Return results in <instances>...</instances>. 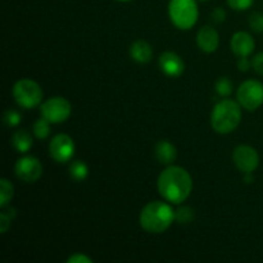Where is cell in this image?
<instances>
[{
	"instance_id": "obj_1",
	"label": "cell",
	"mask_w": 263,
	"mask_h": 263,
	"mask_svg": "<svg viewBox=\"0 0 263 263\" xmlns=\"http://www.w3.org/2000/svg\"><path fill=\"white\" fill-rule=\"evenodd\" d=\"M157 187L164 200L179 205L192 194L193 179L184 167L170 164L159 174Z\"/></svg>"
},
{
	"instance_id": "obj_2",
	"label": "cell",
	"mask_w": 263,
	"mask_h": 263,
	"mask_svg": "<svg viewBox=\"0 0 263 263\" xmlns=\"http://www.w3.org/2000/svg\"><path fill=\"white\" fill-rule=\"evenodd\" d=\"M176 220V211L170 203L153 200L145 204L139 216L141 229L149 234H162L171 228Z\"/></svg>"
},
{
	"instance_id": "obj_3",
	"label": "cell",
	"mask_w": 263,
	"mask_h": 263,
	"mask_svg": "<svg viewBox=\"0 0 263 263\" xmlns=\"http://www.w3.org/2000/svg\"><path fill=\"white\" fill-rule=\"evenodd\" d=\"M241 122V105L231 99L216 103L211 113V126L221 135L233 133Z\"/></svg>"
},
{
	"instance_id": "obj_4",
	"label": "cell",
	"mask_w": 263,
	"mask_h": 263,
	"mask_svg": "<svg viewBox=\"0 0 263 263\" xmlns=\"http://www.w3.org/2000/svg\"><path fill=\"white\" fill-rule=\"evenodd\" d=\"M168 15L176 28L182 31L192 30L199 18L197 0H170Z\"/></svg>"
},
{
	"instance_id": "obj_5",
	"label": "cell",
	"mask_w": 263,
	"mask_h": 263,
	"mask_svg": "<svg viewBox=\"0 0 263 263\" xmlns=\"http://www.w3.org/2000/svg\"><path fill=\"white\" fill-rule=\"evenodd\" d=\"M13 98L21 108L32 109L41 105L44 91L40 85L31 79H21L13 86Z\"/></svg>"
},
{
	"instance_id": "obj_6",
	"label": "cell",
	"mask_w": 263,
	"mask_h": 263,
	"mask_svg": "<svg viewBox=\"0 0 263 263\" xmlns=\"http://www.w3.org/2000/svg\"><path fill=\"white\" fill-rule=\"evenodd\" d=\"M236 99L241 108L248 112H254L263 104V84L258 80L241 82L236 91Z\"/></svg>"
},
{
	"instance_id": "obj_7",
	"label": "cell",
	"mask_w": 263,
	"mask_h": 263,
	"mask_svg": "<svg viewBox=\"0 0 263 263\" xmlns=\"http://www.w3.org/2000/svg\"><path fill=\"white\" fill-rule=\"evenodd\" d=\"M40 113L51 125H59L66 122L72 115V105L66 98L51 97L41 103Z\"/></svg>"
},
{
	"instance_id": "obj_8",
	"label": "cell",
	"mask_w": 263,
	"mask_h": 263,
	"mask_svg": "<svg viewBox=\"0 0 263 263\" xmlns=\"http://www.w3.org/2000/svg\"><path fill=\"white\" fill-rule=\"evenodd\" d=\"M76 145L73 139L67 134H57L49 143V154L57 163H67L74 156Z\"/></svg>"
},
{
	"instance_id": "obj_9",
	"label": "cell",
	"mask_w": 263,
	"mask_h": 263,
	"mask_svg": "<svg viewBox=\"0 0 263 263\" xmlns=\"http://www.w3.org/2000/svg\"><path fill=\"white\" fill-rule=\"evenodd\" d=\"M233 162L236 168L243 174H253L259 166V154L253 146L241 144L233 152Z\"/></svg>"
},
{
	"instance_id": "obj_10",
	"label": "cell",
	"mask_w": 263,
	"mask_h": 263,
	"mask_svg": "<svg viewBox=\"0 0 263 263\" xmlns=\"http://www.w3.org/2000/svg\"><path fill=\"white\" fill-rule=\"evenodd\" d=\"M15 176L23 182L33 184L43 175V164L36 157L23 156L17 159L14 166Z\"/></svg>"
},
{
	"instance_id": "obj_11",
	"label": "cell",
	"mask_w": 263,
	"mask_h": 263,
	"mask_svg": "<svg viewBox=\"0 0 263 263\" xmlns=\"http://www.w3.org/2000/svg\"><path fill=\"white\" fill-rule=\"evenodd\" d=\"M158 64L161 71L166 76L176 79L185 72V62L181 57L175 51H164L159 55Z\"/></svg>"
},
{
	"instance_id": "obj_12",
	"label": "cell",
	"mask_w": 263,
	"mask_h": 263,
	"mask_svg": "<svg viewBox=\"0 0 263 263\" xmlns=\"http://www.w3.org/2000/svg\"><path fill=\"white\" fill-rule=\"evenodd\" d=\"M197 45L203 53H215L220 46V33L212 26H203L197 33Z\"/></svg>"
},
{
	"instance_id": "obj_13",
	"label": "cell",
	"mask_w": 263,
	"mask_h": 263,
	"mask_svg": "<svg viewBox=\"0 0 263 263\" xmlns=\"http://www.w3.org/2000/svg\"><path fill=\"white\" fill-rule=\"evenodd\" d=\"M230 46L233 53L239 58L249 57L253 54L254 49H256V41L251 33L246 32V31H239V32L234 33L231 37Z\"/></svg>"
},
{
	"instance_id": "obj_14",
	"label": "cell",
	"mask_w": 263,
	"mask_h": 263,
	"mask_svg": "<svg viewBox=\"0 0 263 263\" xmlns=\"http://www.w3.org/2000/svg\"><path fill=\"white\" fill-rule=\"evenodd\" d=\"M154 154H156V158L158 159L159 163L166 164H174V162L177 158V149L171 141L168 140H159L156 144V148H154Z\"/></svg>"
},
{
	"instance_id": "obj_15",
	"label": "cell",
	"mask_w": 263,
	"mask_h": 263,
	"mask_svg": "<svg viewBox=\"0 0 263 263\" xmlns=\"http://www.w3.org/2000/svg\"><path fill=\"white\" fill-rule=\"evenodd\" d=\"M130 57L136 63H149L153 58V49L145 40H136L130 46Z\"/></svg>"
},
{
	"instance_id": "obj_16",
	"label": "cell",
	"mask_w": 263,
	"mask_h": 263,
	"mask_svg": "<svg viewBox=\"0 0 263 263\" xmlns=\"http://www.w3.org/2000/svg\"><path fill=\"white\" fill-rule=\"evenodd\" d=\"M10 143H12L13 148L18 152V153H27L31 148H32V136L25 128H20V130L14 131L10 139Z\"/></svg>"
},
{
	"instance_id": "obj_17",
	"label": "cell",
	"mask_w": 263,
	"mask_h": 263,
	"mask_svg": "<svg viewBox=\"0 0 263 263\" xmlns=\"http://www.w3.org/2000/svg\"><path fill=\"white\" fill-rule=\"evenodd\" d=\"M69 176L77 182L85 181L89 176V167L84 161H73L69 164Z\"/></svg>"
},
{
	"instance_id": "obj_18",
	"label": "cell",
	"mask_w": 263,
	"mask_h": 263,
	"mask_svg": "<svg viewBox=\"0 0 263 263\" xmlns=\"http://www.w3.org/2000/svg\"><path fill=\"white\" fill-rule=\"evenodd\" d=\"M0 207H7L10 204L13 197H14V186L8 179L3 177L0 180Z\"/></svg>"
},
{
	"instance_id": "obj_19",
	"label": "cell",
	"mask_w": 263,
	"mask_h": 263,
	"mask_svg": "<svg viewBox=\"0 0 263 263\" xmlns=\"http://www.w3.org/2000/svg\"><path fill=\"white\" fill-rule=\"evenodd\" d=\"M32 133L36 139H39V140H45L50 135V122L46 118L41 117L40 120H37L33 123Z\"/></svg>"
},
{
	"instance_id": "obj_20",
	"label": "cell",
	"mask_w": 263,
	"mask_h": 263,
	"mask_svg": "<svg viewBox=\"0 0 263 263\" xmlns=\"http://www.w3.org/2000/svg\"><path fill=\"white\" fill-rule=\"evenodd\" d=\"M17 216V212L13 207L7 205V207L2 208V213H0V233L5 234L8 229L12 225V221Z\"/></svg>"
},
{
	"instance_id": "obj_21",
	"label": "cell",
	"mask_w": 263,
	"mask_h": 263,
	"mask_svg": "<svg viewBox=\"0 0 263 263\" xmlns=\"http://www.w3.org/2000/svg\"><path fill=\"white\" fill-rule=\"evenodd\" d=\"M233 82L229 77H220L215 84V90L221 98H229L233 92Z\"/></svg>"
},
{
	"instance_id": "obj_22",
	"label": "cell",
	"mask_w": 263,
	"mask_h": 263,
	"mask_svg": "<svg viewBox=\"0 0 263 263\" xmlns=\"http://www.w3.org/2000/svg\"><path fill=\"white\" fill-rule=\"evenodd\" d=\"M195 217V211L189 205H184L176 210V221L179 223H190Z\"/></svg>"
},
{
	"instance_id": "obj_23",
	"label": "cell",
	"mask_w": 263,
	"mask_h": 263,
	"mask_svg": "<svg viewBox=\"0 0 263 263\" xmlns=\"http://www.w3.org/2000/svg\"><path fill=\"white\" fill-rule=\"evenodd\" d=\"M22 121V115L15 109H8L4 113V123L7 127H17Z\"/></svg>"
},
{
	"instance_id": "obj_24",
	"label": "cell",
	"mask_w": 263,
	"mask_h": 263,
	"mask_svg": "<svg viewBox=\"0 0 263 263\" xmlns=\"http://www.w3.org/2000/svg\"><path fill=\"white\" fill-rule=\"evenodd\" d=\"M249 27L253 32L262 33L263 32V13L261 12H254L249 15Z\"/></svg>"
},
{
	"instance_id": "obj_25",
	"label": "cell",
	"mask_w": 263,
	"mask_h": 263,
	"mask_svg": "<svg viewBox=\"0 0 263 263\" xmlns=\"http://www.w3.org/2000/svg\"><path fill=\"white\" fill-rule=\"evenodd\" d=\"M229 7L238 12H244L253 5L254 0H226Z\"/></svg>"
},
{
	"instance_id": "obj_26",
	"label": "cell",
	"mask_w": 263,
	"mask_h": 263,
	"mask_svg": "<svg viewBox=\"0 0 263 263\" xmlns=\"http://www.w3.org/2000/svg\"><path fill=\"white\" fill-rule=\"evenodd\" d=\"M252 68H253L257 73L263 76V51L256 54V55L252 58Z\"/></svg>"
},
{
	"instance_id": "obj_27",
	"label": "cell",
	"mask_w": 263,
	"mask_h": 263,
	"mask_svg": "<svg viewBox=\"0 0 263 263\" xmlns=\"http://www.w3.org/2000/svg\"><path fill=\"white\" fill-rule=\"evenodd\" d=\"M92 259L84 253H74L68 257L67 263H91Z\"/></svg>"
},
{
	"instance_id": "obj_28",
	"label": "cell",
	"mask_w": 263,
	"mask_h": 263,
	"mask_svg": "<svg viewBox=\"0 0 263 263\" xmlns=\"http://www.w3.org/2000/svg\"><path fill=\"white\" fill-rule=\"evenodd\" d=\"M211 17H212V21L216 23H222L226 21V12L223 8H215V9L212 10V14H211Z\"/></svg>"
},
{
	"instance_id": "obj_29",
	"label": "cell",
	"mask_w": 263,
	"mask_h": 263,
	"mask_svg": "<svg viewBox=\"0 0 263 263\" xmlns=\"http://www.w3.org/2000/svg\"><path fill=\"white\" fill-rule=\"evenodd\" d=\"M238 68L241 72L249 71V68H252V61H249L248 57H240L238 61Z\"/></svg>"
},
{
	"instance_id": "obj_30",
	"label": "cell",
	"mask_w": 263,
	"mask_h": 263,
	"mask_svg": "<svg viewBox=\"0 0 263 263\" xmlns=\"http://www.w3.org/2000/svg\"><path fill=\"white\" fill-rule=\"evenodd\" d=\"M244 182H246V184H251V182H253V180H254V176H253V174H244Z\"/></svg>"
},
{
	"instance_id": "obj_31",
	"label": "cell",
	"mask_w": 263,
	"mask_h": 263,
	"mask_svg": "<svg viewBox=\"0 0 263 263\" xmlns=\"http://www.w3.org/2000/svg\"><path fill=\"white\" fill-rule=\"evenodd\" d=\"M117 2H121V3H127V2H131V0H117Z\"/></svg>"
},
{
	"instance_id": "obj_32",
	"label": "cell",
	"mask_w": 263,
	"mask_h": 263,
	"mask_svg": "<svg viewBox=\"0 0 263 263\" xmlns=\"http://www.w3.org/2000/svg\"><path fill=\"white\" fill-rule=\"evenodd\" d=\"M199 2H210V0H199Z\"/></svg>"
}]
</instances>
